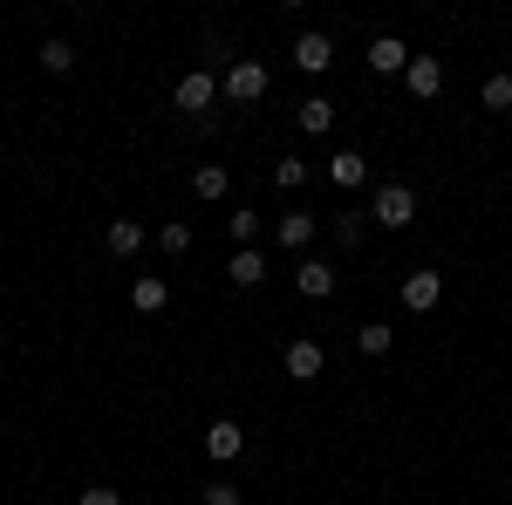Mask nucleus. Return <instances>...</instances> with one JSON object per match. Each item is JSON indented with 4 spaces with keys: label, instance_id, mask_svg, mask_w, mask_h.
<instances>
[{
    "label": "nucleus",
    "instance_id": "nucleus-25",
    "mask_svg": "<svg viewBox=\"0 0 512 505\" xmlns=\"http://www.w3.org/2000/svg\"><path fill=\"white\" fill-rule=\"evenodd\" d=\"M335 239L355 253V246H362V219H355V212H349V219H335Z\"/></svg>",
    "mask_w": 512,
    "mask_h": 505
},
{
    "label": "nucleus",
    "instance_id": "nucleus-11",
    "mask_svg": "<svg viewBox=\"0 0 512 505\" xmlns=\"http://www.w3.org/2000/svg\"><path fill=\"white\" fill-rule=\"evenodd\" d=\"M294 287H301L308 301H328V294H335V267H328V260H301V267H294Z\"/></svg>",
    "mask_w": 512,
    "mask_h": 505
},
{
    "label": "nucleus",
    "instance_id": "nucleus-24",
    "mask_svg": "<svg viewBox=\"0 0 512 505\" xmlns=\"http://www.w3.org/2000/svg\"><path fill=\"white\" fill-rule=\"evenodd\" d=\"M198 505H239V485H226V478H212V485H205V499Z\"/></svg>",
    "mask_w": 512,
    "mask_h": 505
},
{
    "label": "nucleus",
    "instance_id": "nucleus-20",
    "mask_svg": "<svg viewBox=\"0 0 512 505\" xmlns=\"http://www.w3.org/2000/svg\"><path fill=\"white\" fill-rule=\"evenodd\" d=\"M328 123H335V103L328 96H308L301 103V130H328Z\"/></svg>",
    "mask_w": 512,
    "mask_h": 505
},
{
    "label": "nucleus",
    "instance_id": "nucleus-14",
    "mask_svg": "<svg viewBox=\"0 0 512 505\" xmlns=\"http://www.w3.org/2000/svg\"><path fill=\"white\" fill-rule=\"evenodd\" d=\"M274 239L287 246V253H308V239H315V212H287L274 226Z\"/></svg>",
    "mask_w": 512,
    "mask_h": 505
},
{
    "label": "nucleus",
    "instance_id": "nucleus-7",
    "mask_svg": "<svg viewBox=\"0 0 512 505\" xmlns=\"http://www.w3.org/2000/svg\"><path fill=\"white\" fill-rule=\"evenodd\" d=\"M239 451H246V430H239L233 417H219V424L205 430V458H219V465H233Z\"/></svg>",
    "mask_w": 512,
    "mask_h": 505
},
{
    "label": "nucleus",
    "instance_id": "nucleus-1",
    "mask_svg": "<svg viewBox=\"0 0 512 505\" xmlns=\"http://www.w3.org/2000/svg\"><path fill=\"white\" fill-rule=\"evenodd\" d=\"M369 219H376V226H390V233L417 226V192H410V185H376V205H369Z\"/></svg>",
    "mask_w": 512,
    "mask_h": 505
},
{
    "label": "nucleus",
    "instance_id": "nucleus-5",
    "mask_svg": "<svg viewBox=\"0 0 512 505\" xmlns=\"http://www.w3.org/2000/svg\"><path fill=\"white\" fill-rule=\"evenodd\" d=\"M403 82H410V96H417V103H431L437 89H444V62H437V55H410Z\"/></svg>",
    "mask_w": 512,
    "mask_h": 505
},
{
    "label": "nucleus",
    "instance_id": "nucleus-3",
    "mask_svg": "<svg viewBox=\"0 0 512 505\" xmlns=\"http://www.w3.org/2000/svg\"><path fill=\"white\" fill-rule=\"evenodd\" d=\"M219 89H226L233 103H260V96H267V69H260V62H233Z\"/></svg>",
    "mask_w": 512,
    "mask_h": 505
},
{
    "label": "nucleus",
    "instance_id": "nucleus-6",
    "mask_svg": "<svg viewBox=\"0 0 512 505\" xmlns=\"http://www.w3.org/2000/svg\"><path fill=\"white\" fill-rule=\"evenodd\" d=\"M171 96H178V110H192V117H198V110H212V96H219V82L205 76V69H185Z\"/></svg>",
    "mask_w": 512,
    "mask_h": 505
},
{
    "label": "nucleus",
    "instance_id": "nucleus-9",
    "mask_svg": "<svg viewBox=\"0 0 512 505\" xmlns=\"http://www.w3.org/2000/svg\"><path fill=\"white\" fill-rule=\"evenodd\" d=\"M369 69H376V76H403V69H410V48L396 35H376L369 41Z\"/></svg>",
    "mask_w": 512,
    "mask_h": 505
},
{
    "label": "nucleus",
    "instance_id": "nucleus-13",
    "mask_svg": "<svg viewBox=\"0 0 512 505\" xmlns=\"http://www.w3.org/2000/svg\"><path fill=\"white\" fill-rule=\"evenodd\" d=\"M328 62H335V48H328V35H301V41H294V69H301V76H321Z\"/></svg>",
    "mask_w": 512,
    "mask_h": 505
},
{
    "label": "nucleus",
    "instance_id": "nucleus-26",
    "mask_svg": "<svg viewBox=\"0 0 512 505\" xmlns=\"http://www.w3.org/2000/svg\"><path fill=\"white\" fill-rule=\"evenodd\" d=\"M76 505H123V492H110V485H89V492H76Z\"/></svg>",
    "mask_w": 512,
    "mask_h": 505
},
{
    "label": "nucleus",
    "instance_id": "nucleus-16",
    "mask_svg": "<svg viewBox=\"0 0 512 505\" xmlns=\"http://www.w3.org/2000/svg\"><path fill=\"white\" fill-rule=\"evenodd\" d=\"M192 192H198V198H226V192H233L226 164H198V171H192Z\"/></svg>",
    "mask_w": 512,
    "mask_h": 505
},
{
    "label": "nucleus",
    "instance_id": "nucleus-15",
    "mask_svg": "<svg viewBox=\"0 0 512 505\" xmlns=\"http://www.w3.org/2000/svg\"><path fill=\"white\" fill-rule=\"evenodd\" d=\"M41 69H48V76H69V69H76V41L48 35V41H41Z\"/></svg>",
    "mask_w": 512,
    "mask_h": 505
},
{
    "label": "nucleus",
    "instance_id": "nucleus-12",
    "mask_svg": "<svg viewBox=\"0 0 512 505\" xmlns=\"http://www.w3.org/2000/svg\"><path fill=\"white\" fill-rule=\"evenodd\" d=\"M164 301H171V287H164L158 273H137L130 280V308L137 314H164Z\"/></svg>",
    "mask_w": 512,
    "mask_h": 505
},
{
    "label": "nucleus",
    "instance_id": "nucleus-23",
    "mask_svg": "<svg viewBox=\"0 0 512 505\" xmlns=\"http://www.w3.org/2000/svg\"><path fill=\"white\" fill-rule=\"evenodd\" d=\"M226 233H233V239H239V246H246V239L260 233V212H246V205H239L233 219H226Z\"/></svg>",
    "mask_w": 512,
    "mask_h": 505
},
{
    "label": "nucleus",
    "instance_id": "nucleus-8",
    "mask_svg": "<svg viewBox=\"0 0 512 505\" xmlns=\"http://www.w3.org/2000/svg\"><path fill=\"white\" fill-rule=\"evenodd\" d=\"M328 185L362 192V185H369V157H362V151H335V157H328Z\"/></svg>",
    "mask_w": 512,
    "mask_h": 505
},
{
    "label": "nucleus",
    "instance_id": "nucleus-22",
    "mask_svg": "<svg viewBox=\"0 0 512 505\" xmlns=\"http://www.w3.org/2000/svg\"><path fill=\"white\" fill-rule=\"evenodd\" d=\"M485 110H512V76H485Z\"/></svg>",
    "mask_w": 512,
    "mask_h": 505
},
{
    "label": "nucleus",
    "instance_id": "nucleus-21",
    "mask_svg": "<svg viewBox=\"0 0 512 505\" xmlns=\"http://www.w3.org/2000/svg\"><path fill=\"white\" fill-rule=\"evenodd\" d=\"M158 246H164V253H192V226H185V219L158 226Z\"/></svg>",
    "mask_w": 512,
    "mask_h": 505
},
{
    "label": "nucleus",
    "instance_id": "nucleus-19",
    "mask_svg": "<svg viewBox=\"0 0 512 505\" xmlns=\"http://www.w3.org/2000/svg\"><path fill=\"white\" fill-rule=\"evenodd\" d=\"M355 342H362V355H390L396 328H390V321H369V328H362V335H355Z\"/></svg>",
    "mask_w": 512,
    "mask_h": 505
},
{
    "label": "nucleus",
    "instance_id": "nucleus-10",
    "mask_svg": "<svg viewBox=\"0 0 512 505\" xmlns=\"http://www.w3.org/2000/svg\"><path fill=\"white\" fill-rule=\"evenodd\" d=\"M103 246H110L117 260H137V253H144V226H137V219H110V226H103Z\"/></svg>",
    "mask_w": 512,
    "mask_h": 505
},
{
    "label": "nucleus",
    "instance_id": "nucleus-4",
    "mask_svg": "<svg viewBox=\"0 0 512 505\" xmlns=\"http://www.w3.org/2000/svg\"><path fill=\"white\" fill-rule=\"evenodd\" d=\"M437 301H444V280H437L431 267H424V273H403V308H410V314H431Z\"/></svg>",
    "mask_w": 512,
    "mask_h": 505
},
{
    "label": "nucleus",
    "instance_id": "nucleus-17",
    "mask_svg": "<svg viewBox=\"0 0 512 505\" xmlns=\"http://www.w3.org/2000/svg\"><path fill=\"white\" fill-rule=\"evenodd\" d=\"M233 280H239V287H260V280H267V260H260L253 246H239V253H233Z\"/></svg>",
    "mask_w": 512,
    "mask_h": 505
},
{
    "label": "nucleus",
    "instance_id": "nucleus-2",
    "mask_svg": "<svg viewBox=\"0 0 512 505\" xmlns=\"http://www.w3.org/2000/svg\"><path fill=\"white\" fill-rule=\"evenodd\" d=\"M280 369H287L294 383H315L321 369H328V355H321V342H308V335H301V342H287V355H280Z\"/></svg>",
    "mask_w": 512,
    "mask_h": 505
},
{
    "label": "nucleus",
    "instance_id": "nucleus-18",
    "mask_svg": "<svg viewBox=\"0 0 512 505\" xmlns=\"http://www.w3.org/2000/svg\"><path fill=\"white\" fill-rule=\"evenodd\" d=\"M274 185H280V192H301V185H308V157H280Z\"/></svg>",
    "mask_w": 512,
    "mask_h": 505
}]
</instances>
